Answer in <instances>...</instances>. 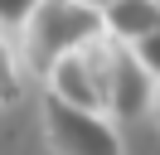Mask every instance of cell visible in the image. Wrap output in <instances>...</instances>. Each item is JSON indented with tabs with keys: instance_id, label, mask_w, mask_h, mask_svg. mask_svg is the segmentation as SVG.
<instances>
[{
	"instance_id": "cell-1",
	"label": "cell",
	"mask_w": 160,
	"mask_h": 155,
	"mask_svg": "<svg viewBox=\"0 0 160 155\" xmlns=\"http://www.w3.org/2000/svg\"><path fill=\"white\" fill-rule=\"evenodd\" d=\"M24 29H29V58L49 68L53 58L78 53L88 39L102 34V10L78 5V0H39V10Z\"/></svg>"
},
{
	"instance_id": "cell-5",
	"label": "cell",
	"mask_w": 160,
	"mask_h": 155,
	"mask_svg": "<svg viewBox=\"0 0 160 155\" xmlns=\"http://www.w3.org/2000/svg\"><path fill=\"white\" fill-rule=\"evenodd\" d=\"M150 29H160V0H112L102 10V34L117 44H136Z\"/></svg>"
},
{
	"instance_id": "cell-3",
	"label": "cell",
	"mask_w": 160,
	"mask_h": 155,
	"mask_svg": "<svg viewBox=\"0 0 160 155\" xmlns=\"http://www.w3.org/2000/svg\"><path fill=\"white\" fill-rule=\"evenodd\" d=\"M44 131L53 155H126L121 131L107 121V112H92V107L44 97Z\"/></svg>"
},
{
	"instance_id": "cell-2",
	"label": "cell",
	"mask_w": 160,
	"mask_h": 155,
	"mask_svg": "<svg viewBox=\"0 0 160 155\" xmlns=\"http://www.w3.org/2000/svg\"><path fill=\"white\" fill-rule=\"evenodd\" d=\"M107 68H112V39L97 34L78 48V53H63L44 68L49 78V97L73 107H92V112H107Z\"/></svg>"
},
{
	"instance_id": "cell-6",
	"label": "cell",
	"mask_w": 160,
	"mask_h": 155,
	"mask_svg": "<svg viewBox=\"0 0 160 155\" xmlns=\"http://www.w3.org/2000/svg\"><path fill=\"white\" fill-rule=\"evenodd\" d=\"M34 10H39V0H0V34L24 29L34 19Z\"/></svg>"
},
{
	"instance_id": "cell-10",
	"label": "cell",
	"mask_w": 160,
	"mask_h": 155,
	"mask_svg": "<svg viewBox=\"0 0 160 155\" xmlns=\"http://www.w3.org/2000/svg\"><path fill=\"white\" fill-rule=\"evenodd\" d=\"M78 5H92V10H107L112 0H78Z\"/></svg>"
},
{
	"instance_id": "cell-8",
	"label": "cell",
	"mask_w": 160,
	"mask_h": 155,
	"mask_svg": "<svg viewBox=\"0 0 160 155\" xmlns=\"http://www.w3.org/2000/svg\"><path fill=\"white\" fill-rule=\"evenodd\" d=\"M15 92H20V73H15V53H10V39L0 34V107L15 102Z\"/></svg>"
},
{
	"instance_id": "cell-4",
	"label": "cell",
	"mask_w": 160,
	"mask_h": 155,
	"mask_svg": "<svg viewBox=\"0 0 160 155\" xmlns=\"http://www.w3.org/2000/svg\"><path fill=\"white\" fill-rule=\"evenodd\" d=\"M150 97H155V78L136 63L126 44L112 39V68H107V112L117 121H131V116L150 112Z\"/></svg>"
},
{
	"instance_id": "cell-9",
	"label": "cell",
	"mask_w": 160,
	"mask_h": 155,
	"mask_svg": "<svg viewBox=\"0 0 160 155\" xmlns=\"http://www.w3.org/2000/svg\"><path fill=\"white\" fill-rule=\"evenodd\" d=\"M150 112H155V121H160V78H155V97H150Z\"/></svg>"
},
{
	"instance_id": "cell-7",
	"label": "cell",
	"mask_w": 160,
	"mask_h": 155,
	"mask_svg": "<svg viewBox=\"0 0 160 155\" xmlns=\"http://www.w3.org/2000/svg\"><path fill=\"white\" fill-rule=\"evenodd\" d=\"M131 53H136V63L146 68L150 78H160V29H150V34H141L136 44H126Z\"/></svg>"
}]
</instances>
